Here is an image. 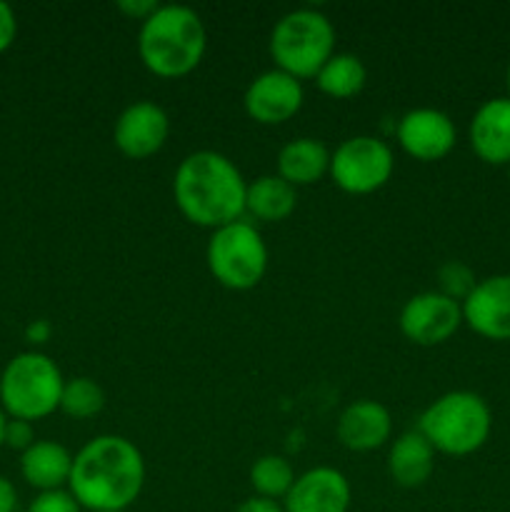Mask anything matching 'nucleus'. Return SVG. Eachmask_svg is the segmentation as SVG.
<instances>
[{"mask_svg":"<svg viewBox=\"0 0 510 512\" xmlns=\"http://www.w3.org/2000/svg\"><path fill=\"white\" fill-rule=\"evenodd\" d=\"M398 325L400 333L413 345H423V348L443 345L463 325V305L445 298L438 290H425L403 305Z\"/></svg>","mask_w":510,"mask_h":512,"instance_id":"nucleus-9","label":"nucleus"},{"mask_svg":"<svg viewBox=\"0 0 510 512\" xmlns=\"http://www.w3.org/2000/svg\"><path fill=\"white\" fill-rule=\"evenodd\" d=\"M5 425H8V415H5V410L0 408V448H3L5 443Z\"/></svg>","mask_w":510,"mask_h":512,"instance_id":"nucleus-32","label":"nucleus"},{"mask_svg":"<svg viewBox=\"0 0 510 512\" xmlns=\"http://www.w3.org/2000/svg\"><path fill=\"white\" fill-rule=\"evenodd\" d=\"M395 155L375 135H355L330 153V178L343 193L370 195L393 178Z\"/></svg>","mask_w":510,"mask_h":512,"instance_id":"nucleus-8","label":"nucleus"},{"mask_svg":"<svg viewBox=\"0 0 510 512\" xmlns=\"http://www.w3.org/2000/svg\"><path fill=\"white\" fill-rule=\"evenodd\" d=\"M158 8L160 3H155V0H120L118 3L120 13H125L133 20H140V23H145Z\"/></svg>","mask_w":510,"mask_h":512,"instance_id":"nucleus-28","label":"nucleus"},{"mask_svg":"<svg viewBox=\"0 0 510 512\" xmlns=\"http://www.w3.org/2000/svg\"><path fill=\"white\" fill-rule=\"evenodd\" d=\"M143 485V453L123 435H98L73 455L68 490L83 510L128 512Z\"/></svg>","mask_w":510,"mask_h":512,"instance_id":"nucleus-1","label":"nucleus"},{"mask_svg":"<svg viewBox=\"0 0 510 512\" xmlns=\"http://www.w3.org/2000/svg\"><path fill=\"white\" fill-rule=\"evenodd\" d=\"M298 205V188L280 175H260L245 190V213L260 223H283Z\"/></svg>","mask_w":510,"mask_h":512,"instance_id":"nucleus-20","label":"nucleus"},{"mask_svg":"<svg viewBox=\"0 0 510 512\" xmlns=\"http://www.w3.org/2000/svg\"><path fill=\"white\" fill-rule=\"evenodd\" d=\"M235 512H285V510L278 500H268V498H258V495H253V498H245L243 503L235 508Z\"/></svg>","mask_w":510,"mask_h":512,"instance_id":"nucleus-29","label":"nucleus"},{"mask_svg":"<svg viewBox=\"0 0 510 512\" xmlns=\"http://www.w3.org/2000/svg\"><path fill=\"white\" fill-rule=\"evenodd\" d=\"M353 503V490L340 470L320 465L298 475L285 495V512H348Z\"/></svg>","mask_w":510,"mask_h":512,"instance_id":"nucleus-14","label":"nucleus"},{"mask_svg":"<svg viewBox=\"0 0 510 512\" xmlns=\"http://www.w3.org/2000/svg\"><path fill=\"white\" fill-rule=\"evenodd\" d=\"M243 173L215 150H198L180 160L173 175V198L188 223L218 230L238 223L245 213Z\"/></svg>","mask_w":510,"mask_h":512,"instance_id":"nucleus-2","label":"nucleus"},{"mask_svg":"<svg viewBox=\"0 0 510 512\" xmlns=\"http://www.w3.org/2000/svg\"><path fill=\"white\" fill-rule=\"evenodd\" d=\"M303 83L283 70L273 68L250 80L243 95V108L260 125L288 123L303 108Z\"/></svg>","mask_w":510,"mask_h":512,"instance_id":"nucleus-10","label":"nucleus"},{"mask_svg":"<svg viewBox=\"0 0 510 512\" xmlns=\"http://www.w3.org/2000/svg\"><path fill=\"white\" fill-rule=\"evenodd\" d=\"M435 450L418 430L398 435L390 445L388 473L400 488H420L430 480L435 470Z\"/></svg>","mask_w":510,"mask_h":512,"instance_id":"nucleus-18","label":"nucleus"},{"mask_svg":"<svg viewBox=\"0 0 510 512\" xmlns=\"http://www.w3.org/2000/svg\"><path fill=\"white\" fill-rule=\"evenodd\" d=\"M368 70L363 60L353 53H335L315 75V85L323 95L333 100L355 98L365 88Z\"/></svg>","mask_w":510,"mask_h":512,"instance_id":"nucleus-21","label":"nucleus"},{"mask_svg":"<svg viewBox=\"0 0 510 512\" xmlns=\"http://www.w3.org/2000/svg\"><path fill=\"white\" fill-rule=\"evenodd\" d=\"M395 138L410 158L420 163H438L455 148L458 130L443 110L415 108L398 120Z\"/></svg>","mask_w":510,"mask_h":512,"instance_id":"nucleus-11","label":"nucleus"},{"mask_svg":"<svg viewBox=\"0 0 510 512\" xmlns=\"http://www.w3.org/2000/svg\"><path fill=\"white\" fill-rule=\"evenodd\" d=\"M330 173V150L315 138H295L278 153V175L293 188L318 183Z\"/></svg>","mask_w":510,"mask_h":512,"instance_id":"nucleus-19","label":"nucleus"},{"mask_svg":"<svg viewBox=\"0 0 510 512\" xmlns=\"http://www.w3.org/2000/svg\"><path fill=\"white\" fill-rule=\"evenodd\" d=\"M205 48V25L188 5H160L145 23H140V60L163 80H178L193 73L203 60Z\"/></svg>","mask_w":510,"mask_h":512,"instance_id":"nucleus-3","label":"nucleus"},{"mask_svg":"<svg viewBox=\"0 0 510 512\" xmlns=\"http://www.w3.org/2000/svg\"><path fill=\"white\" fill-rule=\"evenodd\" d=\"M475 285H478V280H475L473 270L460 260H448L438 268V293L455 300V303L463 305V300L473 293Z\"/></svg>","mask_w":510,"mask_h":512,"instance_id":"nucleus-24","label":"nucleus"},{"mask_svg":"<svg viewBox=\"0 0 510 512\" xmlns=\"http://www.w3.org/2000/svg\"><path fill=\"white\" fill-rule=\"evenodd\" d=\"M168 135V113L150 100H138V103H130L115 120L113 143L125 158L145 160L163 150Z\"/></svg>","mask_w":510,"mask_h":512,"instance_id":"nucleus-12","label":"nucleus"},{"mask_svg":"<svg viewBox=\"0 0 510 512\" xmlns=\"http://www.w3.org/2000/svg\"><path fill=\"white\" fill-rule=\"evenodd\" d=\"M473 153L488 165H510V98H490L468 128Z\"/></svg>","mask_w":510,"mask_h":512,"instance_id":"nucleus-16","label":"nucleus"},{"mask_svg":"<svg viewBox=\"0 0 510 512\" xmlns=\"http://www.w3.org/2000/svg\"><path fill=\"white\" fill-rule=\"evenodd\" d=\"M105 408V393L95 380L73 378L65 380L60 410L73 420H90Z\"/></svg>","mask_w":510,"mask_h":512,"instance_id":"nucleus-23","label":"nucleus"},{"mask_svg":"<svg viewBox=\"0 0 510 512\" xmlns=\"http://www.w3.org/2000/svg\"><path fill=\"white\" fill-rule=\"evenodd\" d=\"M28 512H83L78 500L70 495L68 488L63 490H48V493H38L30 500Z\"/></svg>","mask_w":510,"mask_h":512,"instance_id":"nucleus-25","label":"nucleus"},{"mask_svg":"<svg viewBox=\"0 0 510 512\" xmlns=\"http://www.w3.org/2000/svg\"><path fill=\"white\" fill-rule=\"evenodd\" d=\"M65 378L53 358L38 350L18 353L0 375V408L15 420H43L60 410Z\"/></svg>","mask_w":510,"mask_h":512,"instance_id":"nucleus-5","label":"nucleus"},{"mask_svg":"<svg viewBox=\"0 0 510 512\" xmlns=\"http://www.w3.org/2000/svg\"><path fill=\"white\" fill-rule=\"evenodd\" d=\"M493 430V413L478 393L453 390L423 410L418 433L433 445L435 453L465 458L488 443Z\"/></svg>","mask_w":510,"mask_h":512,"instance_id":"nucleus-4","label":"nucleus"},{"mask_svg":"<svg viewBox=\"0 0 510 512\" xmlns=\"http://www.w3.org/2000/svg\"><path fill=\"white\" fill-rule=\"evenodd\" d=\"M463 323L493 343L510 340V275L478 280L473 293L463 300Z\"/></svg>","mask_w":510,"mask_h":512,"instance_id":"nucleus-13","label":"nucleus"},{"mask_svg":"<svg viewBox=\"0 0 510 512\" xmlns=\"http://www.w3.org/2000/svg\"><path fill=\"white\" fill-rule=\"evenodd\" d=\"M70 470H73V455L55 440H35L20 455V473L25 483L40 493L68 488Z\"/></svg>","mask_w":510,"mask_h":512,"instance_id":"nucleus-17","label":"nucleus"},{"mask_svg":"<svg viewBox=\"0 0 510 512\" xmlns=\"http://www.w3.org/2000/svg\"><path fill=\"white\" fill-rule=\"evenodd\" d=\"M295 470L283 455H263L250 468V485H253L258 498L285 500L295 483Z\"/></svg>","mask_w":510,"mask_h":512,"instance_id":"nucleus-22","label":"nucleus"},{"mask_svg":"<svg viewBox=\"0 0 510 512\" xmlns=\"http://www.w3.org/2000/svg\"><path fill=\"white\" fill-rule=\"evenodd\" d=\"M15 35H18V18H15L13 8L0 0V53H5L13 45Z\"/></svg>","mask_w":510,"mask_h":512,"instance_id":"nucleus-27","label":"nucleus"},{"mask_svg":"<svg viewBox=\"0 0 510 512\" xmlns=\"http://www.w3.org/2000/svg\"><path fill=\"white\" fill-rule=\"evenodd\" d=\"M205 263L223 288L245 293L265 278L268 245L253 223L238 220L213 230L205 248Z\"/></svg>","mask_w":510,"mask_h":512,"instance_id":"nucleus-7","label":"nucleus"},{"mask_svg":"<svg viewBox=\"0 0 510 512\" xmlns=\"http://www.w3.org/2000/svg\"><path fill=\"white\" fill-rule=\"evenodd\" d=\"M33 443H35L33 423H28V420L8 418V425H5V443L3 445H8L10 450H20V453H25V450H28Z\"/></svg>","mask_w":510,"mask_h":512,"instance_id":"nucleus-26","label":"nucleus"},{"mask_svg":"<svg viewBox=\"0 0 510 512\" xmlns=\"http://www.w3.org/2000/svg\"><path fill=\"white\" fill-rule=\"evenodd\" d=\"M268 50L275 68L283 73L298 80L315 78L335 55V28L318 10H290L275 23Z\"/></svg>","mask_w":510,"mask_h":512,"instance_id":"nucleus-6","label":"nucleus"},{"mask_svg":"<svg viewBox=\"0 0 510 512\" xmlns=\"http://www.w3.org/2000/svg\"><path fill=\"white\" fill-rule=\"evenodd\" d=\"M50 335H53V325H50L48 320H33V323L25 328V338H28V343L33 345L48 343Z\"/></svg>","mask_w":510,"mask_h":512,"instance_id":"nucleus-30","label":"nucleus"},{"mask_svg":"<svg viewBox=\"0 0 510 512\" xmlns=\"http://www.w3.org/2000/svg\"><path fill=\"white\" fill-rule=\"evenodd\" d=\"M18 508V490L5 475H0V512H15Z\"/></svg>","mask_w":510,"mask_h":512,"instance_id":"nucleus-31","label":"nucleus"},{"mask_svg":"<svg viewBox=\"0 0 510 512\" xmlns=\"http://www.w3.org/2000/svg\"><path fill=\"white\" fill-rule=\"evenodd\" d=\"M335 435L340 445L353 453H373L383 448L393 435V418H390V410L378 400H355L340 413Z\"/></svg>","mask_w":510,"mask_h":512,"instance_id":"nucleus-15","label":"nucleus"},{"mask_svg":"<svg viewBox=\"0 0 510 512\" xmlns=\"http://www.w3.org/2000/svg\"><path fill=\"white\" fill-rule=\"evenodd\" d=\"M505 88H508V98H510V65L508 70H505Z\"/></svg>","mask_w":510,"mask_h":512,"instance_id":"nucleus-33","label":"nucleus"}]
</instances>
